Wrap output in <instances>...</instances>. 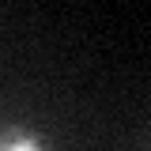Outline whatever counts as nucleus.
<instances>
[{
    "label": "nucleus",
    "instance_id": "1",
    "mask_svg": "<svg viewBox=\"0 0 151 151\" xmlns=\"http://www.w3.org/2000/svg\"><path fill=\"white\" fill-rule=\"evenodd\" d=\"M0 151H42V144L23 129H0Z\"/></svg>",
    "mask_w": 151,
    "mask_h": 151
}]
</instances>
